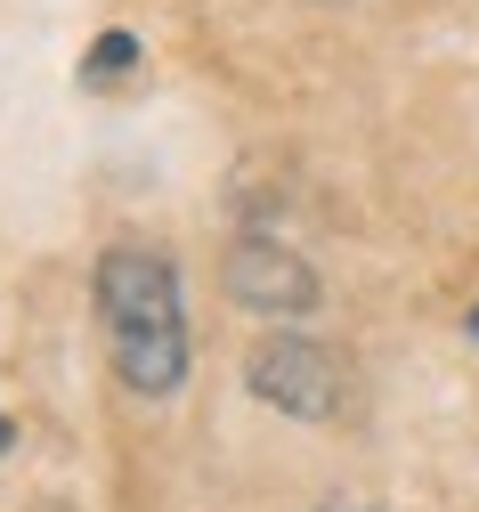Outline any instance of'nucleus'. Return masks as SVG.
I'll return each mask as SVG.
<instances>
[{
    "label": "nucleus",
    "instance_id": "39448f33",
    "mask_svg": "<svg viewBox=\"0 0 479 512\" xmlns=\"http://www.w3.org/2000/svg\"><path fill=\"white\" fill-rule=\"evenodd\" d=\"M0 447H9V415H0Z\"/></svg>",
    "mask_w": 479,
    "mask_h": 512
},
{
    "label": "nucleus",
    "instance_id": "20e7f679",
    "mask_svg": "<svg viewBox=\"0 0 479 512\" xmlns=\"http://www.w3.org/2000/svg\"><path fill=\"white\" fill-rule=\"evenodd\" d=\"M139 66V41L130 33H98V49H90V82H114V74H130Z\"/></svg>",
    "mask_w": 479,
    "mask_h": 512
},
{
    "label": "nucleus",
    "instance_id": "f03ea898",
    "mask_svg": "<svg viewBox=\"0 0 479 512\" xmlns=\"http://www.w3.org/2000/svg\"><path fill=\"white\" fill-rule=\"evenodd\" d=\"M244 382H252V399L285 407V415H301V423L341 415V366H333L317 342H301V334H268V342H252Z\"/></svg>",
    "mask_w": 479,
    "mask_h": 512
},
{
    "label": "nucleus",
    "instance_id": "423d86ee",
    "mask_svg": "<svg viewBox=\"0 0 479 512\" xmlns=\"http://www.w3.org/2000/svg\"><path fill=\"white\" fill-rule=\"evenodd\" d=\"M471 334H479V309H471Z\"/></svg>",
    "mask_w": 479,
    "mask_h": 512
},
{
    "label": "nucleus",
    "instance_id": "7ed1b4c3",
    "mask_svg": "<svg viewBox=\"0 0 479 512\" xmlns=\"http://www.w3.org/2000/svg\"><path fill=\"white\" fill-rule=\"evenodd\" d=\"M228 301L236 309H252V317H309L317 309V269L301 261L293 244H277V236H244L236 252H228Z\"/></svg>",
    "mask_w": 479,
    "mask_h": 512
},
{
    "label": "nucleus",
    "instance_id": "f257e3e1",
    "mask_svg": "<svg viewBox=\"0 0 479 512\" xmlns=\"http://www.w3.org/2000/svg\"><path fill=\"white\" fill-rule=\"evenodd\" d=\"M98 326L122 391L171 399L187 382V309H179V269L155 244H106L98 252Z\"/></svg>",
    "mask_w": 479,
    "mask_h": 512
}]
</instances>
